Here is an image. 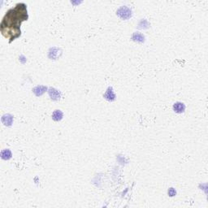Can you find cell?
<instances>
[{"label":"cell","mask_w":208,"mask_h":208,"mask_svg":"<svg viewBox=\"0 0 208 208\" xmlns=\"http://www.w3.org/2000/svg\"><path fill=\"white\" fill-rule=\"evenodd\" d=\"M29 18L27 5L24 2H18L5 13L0 24L2 34L11 42L20 36V24Z\"/></svg>","instance_id":"1"},{"label":"cell","mask_w":208,"mask_h":208,"mask_svg":"<svg viewBox=\"0 0 208 208\" xmlns=\"http://www.w3.org/2000/svg\"><path fill=\"white\" fill-rule=\"evenodd\" d=\"M132 9L128 6H120L116 11V15L122 20L129 19L132 16Z\"/></svg>","instance_id":"2"},{"label":"cell","mask_w":208,"mask_h":208,"mask_svg":"<svg viewBox=\"0 0 208 208\" xmlns=\"http://www.w3.org/2000/svg\"><path fill=\"white\" fill-rule=\"evenodd\" d=\"M62 55V50L59 47H52L49 50L48 57L51 60H57Z\"/></svg>","instance_id":"3"},{"label":"cell","mask_w":208,"mask_h":208,"mask_svg":"<svg viewBox=\"0 0 208 208\" xmlns=\"http://www.w3.org/2000/svg\"><path fill=\"white\" fill-rule=\"evenodd\" d=\"M47 91L49 96L54 101H58L61 98V94H60V91L58 90H56L55 88H54V87H49Z\"/></svg>","instance_id":"4"},{"label":"cell","mask_w":208,"mask_h":208,"mask_svg":"<svg viewBox=\"0 0 208 208\" xmlns=\"http://www.w3.org/2000/svg\"><path fill=\"white\" fill-rule=\"evenodd\" d=\"M103 97L105 98V99H107V101L113 102L116 100V95H115V92H114L113 88L112 86H109L107 89L105 94L103 95Z\"/></svg>","instance_id":"5"},{"label":"cell","mask_w":208,"mask_h":208,"mask_svg":"<svg viewBox=\"0 0 208 208\" xmlns=\"http://www.w3.org/2000/svg\"><path fill=\"white\" fill-rule=\"evenodd\" d=\"M1 121L5 126H11L13 122V116L11 114H4L1 118Z\"/></svg>","instance_id":"6"},{"label":"cell","mask_w":208,"mask_h":208,"mask_svg":"<svg viewBox=\"0 0 208 208\" xmlns=\"http://www.w3.org/2000/svg\"><path fill=\"white\" fill-rule=\"evenodd\" d=\"M48 90L47 86H37L34 88L33 89V92L34 93V95L36 96H41L44 93Z\"/></svg>","instance_id":"7"},{"label":"cell","mask_w":208,"mask_h":208,"mask_svg":"<svg viewBox=\"0 0 208 208\" xmlns=\"http://www.w3.org/2000/svg\"><path fill=\"white\" fill-rule=\"evenodd\" d=\"M132 40L134 42H137L142 43L145 42V36L143 33L141 32H134L131 37Z\"/></svg>","instance_id":"8"},{"label":"cell","mask_w":208,"mask_h":208,"mask_svg":"<svg viewBox=\"0 0 208 208\" xmlns=\"http://www.w3.org/2000/svg\"><path fill=\"white\" fill-rule=\"evenodd\" d=\"M173 111L176 113H182L185 110V105L181 102H176L173 104Z\"/></svg>","instance_id":"9"},{"label":"cell","mask_w":208,"mask_h":208,"mask_svg":"<svg viewBox=\"0 0 208 208\" xmlns=\"http://www.w3.org/2000/svg\"><path fill=\"white\" fill-rule=\"evenodd\" d=\"M12 156L11 151L9 149H4L1 151V158L4 160H8Z\"/></svg>","instance_id":"10"},{"label":"cell","mask_w":208,"mask_h":208,"mask_svg":"<svg viewBox=\"0 0 208 208\" xmlns=\"http://www.w3.org/2000/svg\"><path fill=\"white\" fill-rule=\"evenodd\" d=\"M63 116H64V114H63V112L60 110H55L52 113V119L55 121H60V120H61L63 118Z\"/></svg>","instance_id":"11"},{"label":"cell","mask_w":208,"mask_h":208,"mask_svg":"<svg viewBox=\"0 0 208 208\" xmlns=\"http://www.w3.org/2000/svg\"><path fill=\"white\" fill-rule=\"evenodd\" d=\"M150 23L148 22V20L146 19H142L139 21L138 24H137V27L139 29H147L150 27Z\"/></svg>","instance_id":"12"},{"label":"cell","mask_w":208,"mask_h":208,"mask_svg":"<svg viewBox=\"0 0 208 208\" xmlns=\"http://www.w3.org/2000/svg\"><path fill=\"white\" fill-rule=\"evenodd\" d=\"M176 194V191L174 188H170V189H168V195L172 197V196H175Z\"/></svg>","instance_id":"13"}]
</instances>
